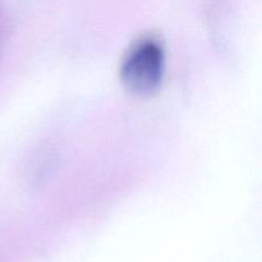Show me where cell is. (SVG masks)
Returning a JSON list of instances; mask_svg holds the SVG:
<instances>
[{
  "instance_id": "6da1fadb",
  "label": "cell",
  "mask_w": 262,
  "mask_h": 262,
  "mask_svg": "<svg viewBox=\"0 0 262 262\" xmlns=\"http://www.w3.org/2000/svg\"><path fill=\"white\" fill-rule=\"evenodd\" d=\"M165 68L163 48L146 38L136 43L124 59L120 77L125 89L137 96H150L160 87Z\"/></svg>"
}]
</instances>
